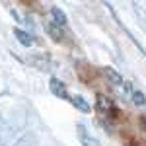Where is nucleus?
Wrapping results in <instances>:
<instances>
[{"mask_svg": "<svg viewBox=\"0 0 146 146\" xmlns=\"http://www.w3.org/2000/svg\"><path fill=\"white\" fill-rule=\"evenodd\" d=\"M96 109H98V113H100L101 117H107V119H115L113 115H119L115 103L107 96H103V94H98L96 96Z\"/></svg>", "mask_w": 146, "mask_h": 146, "instance_id": "f257e3e1", "label": "nucleus"}, {"mask_svg": "<svg viewBox=\"0 0 146 146\" xmlns=\"http://www.w3.org/2000/svg\"><path fill=\"white\" fill-rule=\"evenodd\" d=\"M27 62L35 66L37 70H41V72H51L53 66H55V62H53V58L45 53H33V55L27 56Z\"/></svg>", "mask_w": 146, "mask_h": 146, "instance_id": "f03ea898", "label": "nucleus"}, {"mask_svg": "<svg viewBox=\"0 0 146 146\" xmlns=\"http://www.w3.org/2000/svg\"><path fill=\"white\" fill-rule=\"evenodd\" d=\"M105 6H107V8H109V12H111V16H113V18H115V22H117V25H119V27H121V29H123L125 33H127V37H129V39H131V43H133V45H135L136 49H138V51H140V53H142V55H146V49H144V47H142V43H138V39H136L135 35H133V31H131V29H129V27H125V23L121 22V18H119V14H117V10H115V8H113L111 4H105Z\"/></svg>", "mask_w": 146, "mask_h": 146, "instance_id": "7ed1b4c3", "label": "nucleus"}, {"mask_svg": "<svg viewBox=\"0 0 146 146\" xmlns=\"http://www.w3.org/2000/svg\"><path fill=\"white\" fill-rule=\"evenodd\" d=\"M49 88H51V92L55 94L56 98H60V100L70 101V98H72V94H68V90H66V84H64L62 80L55 78V76L49 80Z\"/></svg>", "mask_w": 146, "mask_h": 146, "instance_id": "20e7f679", "label": "nucleus"}, {"mask_svg": "<svg viewBox=\"0 0 146 146\" xmlns=\"http://www.w3.org/2000/svg\"><path fill=\"white\" fill-rule=\"evenodd\" d=\"M101 74L107 78V82L111 84L113 88H123L125 86V80H123V76L115 70V68H111V66H103L101 68Z\"/></svg>", "mask_w": 146, "mask_h": 146, "instance_id": "39448f33", "label": "nucleus"}, {"mask_svg": "<svg viewBox=\"0 0 146 146\" xmlns=\"http://www.w3.org/2000/svg\"><path fill=\"white\" fill-rule=\"evenodd\" d=\"M76 131H78V138H80V144L82 146H101V142L96 136H92L90 133H88V129L82 123L76 125Z\"/></svg>", "mask_w": 146, "mask_h": 146, "instance_id": "423d86ee", "label": "nucleus"}, {"mask_svg": "<svg viewBox=\"0 0 146 146\" xmlns=\"http://www.w3.org/2000/svg\"><path fill=\"white\" fill-rule=\"evenodd\" d=\"M51 16H53V23H56L58 27H62V29H64V25L68 23L66 14L60 10L58 6H53V8H51Z\"/></svg>", "mask_w": 146, "mask_h": 146, "instance_id": "0eeeda50", "label": "nucleus"}, {"mask_svg": "<svg viewBox=\"0 0 146 146\" xmlns=\"http://www.w3.org/2000/svg\"><path fill=\"white\" fill-rule=\"evenodd\" d=\"M70 103L78 109V111H82V113H90L92 111V107H90V103L84 100L82 96H78V94H72V98H70Z\"/></svg>", "mask_w": 146, "mask_h": 146, "instance_id": "6e6552de", "label": "nucleus"}, {"mask_svg": "<svg viewBox=\"0 0 146 146\" xmlns=\"http://www.w3.org/2000/svg\"><path fill=\"white\" fill-rule=\"evenodd\" d=\"M14 35H16V39H18L23 47H31V45H33V37L27 33V31L20 29V27H16V29H14Z\"/></svg>", "mask_w": 146, "mask_h": 146, "instance_id": "1a4fd4ad", "label": "nucleus"}, {"mask_svg": "<svg viewBox=\"0 0 146 146\" xmlns=\"http://www.w3.org/2000/svg\"><path fill=\"white\" fill-rule=\"evenodd\" d=\"M37 144V136L33 135V133H23L16 142H14V146H35Z\"/></svg>", "mask_w": 146, "mask_h": 146, "instance_id": "9d476101", "label": "nucleus"}, {"mask_svg": "<svg viewBox=\"0 0 146 146\" xmlns=\"http://www.w3.org/2000/svg\"><path fill=\"white\" fill-rule=\"evenodd\" d=\"M45 31L51 35L55 41H62V37H64V35H62V27H58V25H56V23H53V22L45 25Z\"/></svg>", "mask_w": 146, "mask_h": 146, "instance_id": "9b49d317", "label": "nucleus"}, {"mask_svg": "<svg viewBox=\"0 0 146 146\" xmlns=\"http://www.w3.org/2000/svg\"><path fill=\"white\" fill-rule=\"evenodd\" d=\"M133 12H135L138 23L146 29V8H144V6H140L138 2H133Z\"/></svg>", "mask_w": 146, "mask_h": 146, "instance_id": "f8f14e48", "label": "nucleus"}, {"mask_svg": "<svg viewBox=\"0 0 146 146\" xmlns=\"http://www.w3.org/2000/svg\"><path fill=\"white\" fill-rule=\"evenodd\" d=\"M131 101L135 103L136 107H144V105H146V96L140 90H135V92H133V96H131Z\"/></svg>", "mask_w": 146, "mask_h": 146, "instance_id": "ddd939ff", "label": "nucleus"}, {"mask_svg": "<svg viewBox=\"0 0 146 146\" xmlns=\"http://www.w3.org/2000/svg\"><path fill=\"white\" fill-rule=\"evenodd\" d=\"M0 146H4V140H2V138H0Z\"/></svg>", "mask_w": 146, "mask_h": 146, "instance_id": "4468645a", "label": "nucleus"}, {"mask_svg": "<svg viewBox=\"0 0 146 146\" xmlns=\"http://www.w3.org/2000/svg\"><path fill=\"white\" fill-rule=\"evenodd\" d=\"M0 121H2V117H0Z\"/></svg>", "mask_w": 146, "mask_h": 146, "instance_id": "2eb2a0df", "label": "nucleus"}, {"mask_svg": "<svg viewBox=\"0 0 146 146\" xmlns=\"http://www.w3.org/2000/svg\"><path fill=\"white\" fill-rule=\"evenodd\" d=\"M136 146H140V144H136Z\"/></svg>", "mask_w": 146, "mask_h": 146, "instance_id": "dca6fc26", "label": "nucleus"}]
</instances>
